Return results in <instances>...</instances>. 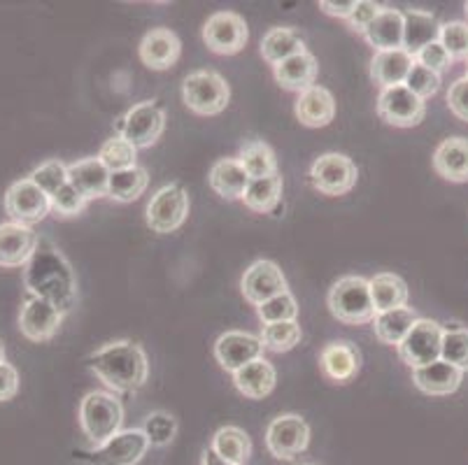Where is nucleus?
<instances>
[{
    "instance_id": "6ab92c4d",
    "label": "nucleus",
    "mask_w": 468,
    "mask_h": 465,
    "mask_svg": "<svg viewBox=\"0 0 468 465\" xmlns=\"http://www.w3.org/2000/svg\"><path fill=\"white\" fill-rule=\"evenodd\" d=\"M140 61L150 70H168L177 63L182 54L180 37L170 28H152L140 40Z\"/></svg>"
},
{
    "instance_id": "f8f14e48",
    "label": "nucleus",
    "mask_w": 468,
    "mask_h": 465,
    "mask_svg": "<svg viewBox=\"0 0 468 465\" xmlns=\"http://www.w3.org/2000/svg\"><path fill=\"white\" fill-rule=\"evenodd\" d=\"M203 40H206L207 49L215 51V54L233 57L248 45V21L236 12H215L203 26Z\"/></svg>"
},
{
    "instance_id": "37998d69",
    "label": "nucleus",
    "mask_w": 468,
    "mask_h": 465,
    "mask_svg": "<svg viewBox=\"0 0 468 465\" xmlns=\"http://www.w3.org/2000/svg\"><path fill=\"white\" fill-rule=\"evenodd\" d=\"M452 61H468V21H448L441 24V37H438Z\"/></svg>"
},
{
    "instance_id": "3c124183",
    "label": "nucleus",
    "mask_w": 468,
    "mask_h": 465,
    "mask_svg": "<svg viewBox=\"0 0 468 465\" xmlns=\"http://www.w3.org/2000/svg\"><path fill=\"white\" fill-rule=\"evenodd\" d=\"M16 391H19V373L15 365L3 361L0 364V403L15 398Z\"/></svg>"
},
{
    "instance_id": "79ce46f5",
    "label": "nucleus",
    "mask_w": 468,
    "mask_h": 465,
    "mask_svg": "<svg viewBox=\"0 0 468 465\" xmlns=\"http://www.w3.org/2000/svg\"><path fill=\"white\" fill-rule=\"evenodd\" d=\"M257 314L263 323L296 322V317H299V305H296V298L287 291L282 296H275L263 302V305H259Z\"/></svg>"
},
{
    "instance_id": "09e8293b",
    "label": "nucleus",
    "mask_w": 468,
    "mask_h": 465,
    "mask_svg": "<svg viewBox=\"0 0 468 465\" xmlns=\"http://www.w3.org/2000/svg\"><path fill=\"white\" fill-rule=\"evenodd\" d=\"M382 10H385V5H378V3H373V0H356L355 10H352V15L347 16V24H350L352 31L364 36L366 28L378 19V15H380Z\"/></svg>"
},
{
    "instance_id": "49530a36",
    "label": "nucleus",
    "mask_w": 468,
    "mask_h": 465,
    "mask_svg": "<svg viewBox=\"0 0 468 465\" xmlns=\"http://www.w3.org/2000/svg\"><path fill=\"white\" fill-rule=\"evenodd\" d=\"M89 200L75 186L66 185L52 196V212L57 217H78L87 207Z\"/></svg>"
},
{
    "instance_id": "6e6d98bb",
    "label": "nucleus",
    "mask_w": 468,
    "mask_h": 465,
    "mask_svg": "<svg viewBox=\"0 0 468 465\" xmlns=\"http://www.w3.org/2000/svg\"><path fill=\"white\" fill-rule=\"evenodd\" d=\"M463 12H466V16H468V3H463Z\"/></svg>"
},
{
    "instance_id": "72a5a7b5",
    "label": "nucleus",
    "mask_w": 468,
    "mask_h": 465,
    "mask_svg": "<svg viewBox=\"0 0 468 465\" xmlns=\"http://www.w3.org/2000/svg\"><path fill=\"white\" fill-rule=\"evenodd\" d=\"M371 281V296L376 312H389L399 307H408V287L406 281L394 272H380Z\"/></svg>"
},
{
    "instance_id": "4c0bfd02",
    "label": "nucleus",
    "mask_w": 468,
    "mask_h": 465,
    "mask_svg": "<svg viewBox=\"0 0 468 465\" xmlns=\"http://www.w3.org/2000/svg\"><path fill=\"white\" fill-rule=\"evenodd\" d=\"M259 338H261L263 349H266V352L284 354L301 343V338H303V331H301V326L296 322L263 323L261 333H259Z\"/></svg>"
},
{
    "instance_id": "9b49d317",
    "label": "nucleus",
    "mask_w": 468,
    "mask_h": 465,
    "mask_svg": "<svg viewBox=\"0 0 468 465\" xmlns=\"http://www.w3.org/2000/svg\"><path fill=\"white\" fill-rule=\"evenodd\" d=\"M310 445V426L299 415L275 417L266 428V447L278 460H292Z\"/></svg>"
},
{
    "instance_id": "603ef678",
    "label": "nucleus",
    "mask_w": 468,
    "mask_h": 465,
    "mask_svg": "<svg viewBox=\"0 0 468 465\" xmlns=\"http://www.w3.org/2000/svg\"><path fill=\"white\" fill-rule=\"evenodd\" d=\"M355 5H356V0H345V3H335V0H322V3H319V7H322L326 15L338 16V19H345V21H347V16L352 15Z\"/></svg>"
},
{
    "instance_id": "0eeeda50",
    "label": "nucleus",
    "mask_w": 468,
    "mask_h": 465,
    "mask_svg": "<svg viewBox=\"0 0 468 465\" xmlns=\"http://www.w3.org/2000/svg\"><path fill=\"white\" fill-rule=\"evenodd\" d=\"M150 449V440L143 428L119 430L105 445L93 451H80L78 459L87 465H138Z\"/></svg>"
},
{
    "instance_id": "2f4dec72",
    "label": "nucleus",
    "mask_w": 468,
    "mask_h": 465,
    "mask_svg": "<svg viewBox=\"0 0 468 465\" xmlns=\"http://www.w3.org/2000/svg\"><path fill=\"white\" fill-rule=\"evenodd\" d=\"M417 312L412 307H399V310H389V312H380L373 319V331H376V338L382 344H399L403 343L410 328L415 326Z\"/></svg>"
},
{
    "instance_id": "ddd939ff",
    "label": "nucleus",
    "mask_w": 468,
    "mask_h": 465,
    "mask_svg": "<svg viewBox=\"0 0 468 465\" xmlns=\"http://www.w3.org/2000/svg\"><path fill=\"white\" fill-rule=\"evenodd\" d=\"M5 212L15 224L28 226L40 224L49 212H52V198L31 182V179H19L7 189L5 194Z\"/></svg>"
},
{
    "instance_id": "a878e982",
    "label": "nucleus",
    "mask_w": 468,
    "mask_h": 465,
    "mask_svg": "<svg viewBox=\"0 0 468 465\" xmlns=\"http://www.w3.org/2000/svg\"><path fill=\"white\" fill-rule=\"evenodd\" d=\"M275 382H278V373H275L273 364L266 358H257L238 373H233V384L245 398L261 400L266 396L273 394Z\"/></svg>"
},
{
    "instance_id": "a18cd8bd",
    "label": "nucleus",
    "mask_w": 468,
    "mask_h": 465,
    "mask_svg": "<svg viewBox=\"0 0 468 465\" xmlns=\"http://www.w3.org/2000/svg\"><path fill=\"white\" fill-rule=\"evenodd\" d=\"M406 87L410 89L417 98L427 100V98L436 96L438 89H441V75H436V72H431L429 68L415 63L406 79Z\"/></svg>"
},
{
    "instance_id": "bb28decb",
    "label": "nucleus",
    "mask_w": 468,
    "mask_h": 465,
    "mask_svg": "<svg viewBox=\"0 0 468 465\" xmlns=\"http://www.w3.org/2000/svg\"><path fill=\"white\" fill-rule=\"evenodd\" d=\"M403 49L417 57L431 42L441 37V24L436 16L427 10H406L403 12Z\"/></svg>"
},
{
    "instance_id": "c9c22d12",
    "label": "nucleus",
    "mask_w": 468,
    "mask_h": 465,
    "mask_svg": "<svg viewBox=\"0 0 468 465\" xmlns=\"http://www.w3.org/2000/svg\"><path fill=\"white\" fill-rule=\"evenodd\" d=\"M147 185H150V174L140 165L119 170V173H110L108 198L117 200V203H133V200H138L144 194Z\"/></svg>"
},
{
    "instance_id": "864d4df0",
    "label": "nucleus",
    "mask_w": 468,
    "mask_h": 465,
    "mask_svg": "<svg viewBox=\"0 0 468 465\" xmlns=\"http://www.w3.org/2000/svg\"><path fill=\"white\" fill-rule=\"evenodd\" d=\"M201 465H233V463H229V460H224L221 456H217L215 451L207 447V449L203 451V463Z\"/></svg>"
},
{
    "instance_id": "39448f33",
    "label": "nucleus",
    "mask_w": 468,
    "mask_h": 465,
    "mask_svg": "<svg viewBox=\"0 0 468 465\" xmlns=\"http://www.w3.org/2000/svg\"><path fill=\"white\" fill-rule=\"evenodd\" d=\"M182 98L194 114L215 117V114H221L227 110L229 100H231V89L219 72L196 70L185 77Z\"/></svg>"
},
{
    "instance_id": "7c9ffc66",
    "label": "nucleus",
    "mask_w": 468,
    "mask_h": 465,
    "mask_svg": "<svg viewBox=\"0 0 468 465\" xmlns=\"http://www.w3.org/2000/svg\"><path fill=\"white\" fill-rule=\"evenodd\" d=\"M303 51H308L303 37L292 28H271L261 40V57L273 68L287 58L299 57Z\"/></svg>"
},
{
    "instance_id": "6e6552de",
    "label": "nucleus",
    "mask_w": 468,
    "mask_h": 465,
    "mask_svg": "<svg viewBox=\"0 0 468 465\" xmlns=\"http://www.w3.org/2000/svg\"><path fill=\"white\" fill-rule=\"evenodd\" d=\"M359 170L345 153H322L310 168V185L322 196H345L356 185Z\"/></svg>"
},
{
    "instance_id": "423d86ee",
    "label": "nucleus",
    "mask_w": 468,
    "mask_h": 465,
    "mask_svg": "<svg viewBox=\"0 0 468 465\" xmlns=\"http://www.w3.org/2000/svg\"><path fill=\"white\" fill-rule=\"evenodd\" d=\"M119 138L133 144L135 149H147L165 131V112L156 100H143L114 122Z\"/></svg>"
},
{
    "instance_id": "4468645a",
    "label": "nucleus",
    "mask_w": 468,
    "mask_h": 465,
    "mask_svg": "<svg viewBox=\"0 0 468 465\" xmlns=\"http://www.w3.org/2000/svg\"><path fill=\"white\" fill-rule=\"evenodd\" d=\"M378 114L389 126L412 128L417 123H422L424 114H427V105L406 84H401V87L382 89L380 96H378Z\"/></svg>"
},
{
    "instance_id": "f3484780",
    "label": "nucleus",
    "mask_w": 468,
    "mask_h": 465,
    "mask_svg": "<svg viewBox=\"0 0 468 465\" xmlns=\"http://www.w3.org/2000/svg\"><path fill=\"white\" fill-rule=\"evenodd\" d=\"M263 343L259 335L242 331H227L221 333L215 343V358L217 364L227 373H238L240 368H245L248 364L263 358Z\"/></svg>"
},
{
    "instance_id": "4be33fe9",
    "label": "nucleus",
    "mask_w": 468,
    "mask_h": 465,
    "mask_svg": "<svg viewBox=\"0 0 468 465\" xmlns=\"http://www.w3.org/2000/svg\"><path fill=\"white\" fill-rule=\"evenodd\" d=\"M110 170L98 156L82 159L78 164L68 165V185L75 186L87 200L105 198L108 196Z\"/></svg>"
},
{
    "instance_id": "9d476101",
    "label": "nucleus",
    "mask_w": 468,
    "mask_h": 465,
    "mask_svg": "<svg viewBox=\"0 0 468 465\" xmlns=\"http://www.w3.org/2000/svg\"><path fill=\"white\" fill-rule=\"evenodd\" d=\"M442 331H445V326H441L433 319H417L415 326L397 347L399 358L412 370L438 361L442 349Z\"/></svg>"
},
{
    "instance_id": "de8ad7c7",
    "label": "nucleus",
    "mask_w": 468,
    "mask_h": 465,
    "mask_svg": "<svg viewBox=\"0 0 468 465\" xmlns=\"http://www.w3.org/2000/svg\"><path fill=\"white\" fill-rule=\"evenodd\" d=\"M415 63H420V66L429 68L431 72L441 75V72H445L452 66V57H450L448 49H445L441 42H431V45H427L420 54H417Z\"/></svg>"
},
{
    "instance_id": "f704fd0d",
    "label": "nucleus",
    "mask_w": 468,
    "mask_h": 465,
    "mask_svg": "<svg viewBox=\"0 0 468 465\" xmlns=\"http://www.w3.org/2000/svg\"><path fill=\"white\" fill-rule=\"evenodd\" d=\"M280 198H282V177H280V173H275L271 177L250 179L242 203L252 212L268 215V212H273L278 207Z\"/></svg>"
},
{
    "instance_id": "7ed1b4c3",
    "label": "nucleus",
    "mask_w": 468,
    "mask_h": 465,
    "mask_svg": "<svg viewBox=\"0 0 468 465\" xmlns=\"http://www.w3.org/2000/svg\"><path fill=\"white\" fill-rule=\"evenodd\" d=\"M122 424H124V407L114 394L91 391L80 403V426L91 445H105L122 430Z\"/></svg>"
},
{
    "instance_id": "dca6fc26",
    "label": "nucleus",
    "mask_w": 468,
    "mask_h": 465,
    "mask_svg": "<svg viewBox=\"0 0 468 465\" xmlns=\"http://www.w3.org/2000/svg\"><path fill=\"white\" fill-rule=\"evenodd\" d=\"M63 322V312L57 305H52L45 298L28 296L21 305L19 312V331L21 335L31 343H47L58 333Z\"/></svg>"
},
{
    "instance_id": "2eb2a0df",
    "label": "nucleus",
    "mask_w": 468,
    "mask_h": 465,
    "mask_svg": "<svg viewBox=\"0 0 468 465\" xmlns=\"http://www.w3.org/2000/svg\"><path fill=\"white\" fill-rule=\"evenodd\" d=\"M240 291L250 305L259 307L271 298L287 293L289 287L278 263L261 259L245 270L240 280Z\"/></svg>"
},
{
    "instance_id": "a19ab883",
    "label": "nucleus",
    "mask_w": 468,
    "mask_h": 465,
    "mask_svg": "<svg viewBox=\"0 0 468 465\" xmlns=\"http://www.w3.org/2000/svg\"><path fill=\"white\" fill-rule=\"evenodd\" d=\"M143 433L147 435L152 447H168L177 435V419L164 409L152 412L143 424Z\"/></svg>"
},
{
    "instance_id": "5701e85b",
    "label": "nucleus",
    "mask_w": 468,
    "mask_h": 465,
    "mask_svg": "<svg viewBox=\"0 0 468 465\" xmlns=\"http://www.w3.org/2000/svg\"><path fill=\"white\" fill-rule=\"evenodd\" d=\"M293 112H296V119L308 128L329 126L335 117L334 93L329 89L314 84L308 91L299 93V100L293 105Z\"/></svg>"
},
{
    "instance_id": "473e14b6",
    "label": "nucleus",
    "mask_w": 468,
    "mask_h": 465,
    "mask_svg": "<svg viewBox=\"0 0 468 465\" xmlns=\"http://www.w3.org/2000/svg\"><path fill=\"white\" fill-rule=\"evenodd\" d=\"M210 449L215 451L217 456H221L224 460L233 465H248L250 456H252V440L250 435L245 433L238 426H224L215 433L212 438Z\"/></svg>"
},
{
    "instance_id": "e433bc0d",
    "label": "nucleus",
    "mask_w": 468,
    "mask_h": 465,
    "mask_svg": "<svg viewBox=\"0 0 468 465\" xmlns=\"http://www.w3.org/2000/svg\"><path fill=\"white\" fill-rule=\"evenodd\" d=\"M238 161L245 168V173L250 174V179L271 177V174L278 173V159H275L273 149L261 143V140H248L242 144Z\"/></svg>"
},
{
    "instance_id": "8fccbe9b",
    "label": "nucleus",
    "mask_w": 468,
    "mask_h": 465,
    "mask_svg": "<svg viewBox=\"0 0 468 465\" xmlns=\"http://www.w3.org/2000/svg\"><path fill=\"white\" fill-rule=\"evenodd\" d=\"M448 108L454 117L468 123V77H462L450 87Z\"/></svg>"
},
{
    "instance_id": "aec40b11",
    "label": "nucleus",
    "mask_w": 468,
    "mask_h": 465,
    "mask_svg": "<svg viewBox=\"0 0 468 465\" xmlns=\"http://www.w3.org/2000/svg\"><path fill=\"white\" fill-rule=\"evenodd\" d=\"M319 365H322V373L335 384L350 382L352 377H356L361 368V354L347 340H335L329 343L322 354H319Z\"/></svg>"
},
{
    "instance_id": "c85d7f7f",
    "label": "nucleus",
    "mask_w": 468,
    "mask_h": 465,
    "mask_svg": "<svg viewBox=\"0 0 468 465\" xmlns=\"http://www.w3.org/2000/svg\"><path fill=\"white\" fill-rule=\"evenodd\" d=\"M207 182H210V189L217 196L227 200H242L245 189L250 185V174L245 173V168L240 165V161L236 159H219L210 168L207 174Z\"/></svg>"
},
{
    "instance_id": "c03bdc74",
    "label": "nucleus",
    "mask_w": 468,
    "mask_h": 465,
    "mask_svg": "<svg viewBox=\"0 0 468 465\" xmlns=\"http://www.w3.org/2000/svg\"><path fill=\"white\" fill-rule=\"evenodd\" d=\"M28 179L52 198L58 189L68 185V165L61 161H47V164L37 165Z\"/></svg>"
},
{
    "instance_id": "4d7b16f0",
    "label": "nucleus",
    "mask_w": 468,
    "mask_h": 465,
    "mask_svg": "<svg viewBox=\"0 0 468 465\" xmlns=\"http://www.w3.org/2000/svg\"><path fill=\"white\" fill-rule=\"evenodd\" d=\"M466 77H468V61H466Z\"/></svg>"
},
{
    "instance_id": "c756f323",
    "label": "nucleus",
    "mask_w": 468,
    "mask_h": 465,
    "mask_svg": "<svg viewBox=\"0 0 468 465\" xmlns=\"http://www.w3.org/2000/svg\"><path fill=\"white\" fill-rule=\"evenodd\" d=\"M403 12L394 7H385L378 19L366 28V42L376 51L403 49Z\"/></svg>"
},
{
    "instance_id": "20e7f679",
    "label": "nucleus",
    "mask_w": 468,
    "mask_h": 465,
    "mask_svg": "<svg viewBox=\"0 0 468 465\" xmlns=\"http://www.w3.org/2000/svg\"><path fill=\"white\" fill-rule=\"evenodd\" d=\"M329 310L338 322L368 323L376 319V305L371 296V281L364 277H340L329 291Z\"/></svg>"
},
{
    "instance_id": "412c9836",
    "label": "nucleus",
    "mask_w": 468,
    "mask_h": 465,
    "mask_svg": "<svg viewBox=\"0 0 468 465\" xmlns=\"http://www.w3.org/2000/svg\"><path fill=\"white\" fill-rule=\"evenodd\" d=\"M463 373L452 364H445L442 358L433 364L412 370V382L427 396H450L462 386Z\"/></svg>"
},
{
    "instance_id": "a211bd4d",
    "label": "nucleus",
    "mask_w": 468,
    "mask_h": 465,
    "mask_svg": "<svg viewBox=\"0 0 468 465\" xmlns=\"http://www.w3.org/2000/svg\"><path fill=\"white\" fill-rule=\"evenodd\" d=\"M37 233L28 226L0 224V268H21L31 261L37 249Z\"/></svg>"
},
{
    "instance_id": "b1692460",
    "label": "nucleus",
    "mask_w": 468,
    "mask_h": 465,
    "mask_svg": "<svg viewBox=\"0 0 468 465\" xmlns=\"http://www.w3.org/2000/svg\"><path fill=\"white\" fill-rule=\"evenodd\" d=\"M433 170L442 179L452 185L468 182V140L466 138H448L442 140L433 152Z\"/></svg>"
},
{
    "instance_id": "1a4fd4ad",
    "label": "nucleus",
    "mask_w": 468,
    "mask_h": 465,
    "mask_svg": "<svg viewBox=\"0 0 468 465\" xmlns=\"http://www.w3.org/2000/svg\"><path fill=\"white\" fill-rule=\"evenodd\" d=\"M189 194L185 191V186H161L147 205V226L161 236L176 233L189 217Z\"/></svg>"
},
{
    "instance_id": "5fc2aeb1",
    "label": "nucleus",
    "mask_w": 468,
    "mask_h": 465,
    "mask_svg": "<svg viewBox=\"0 0 468 465\" xmlns=\"http://www.w3.org/2000/svg\"><path fill=\"white\" fill-rule=\"evenodd\" d=\"M5 361V344H3V340H0V364Z\"/></svg>"
},
{
    "instance_id": "f257e3e1",
    "label": "nucleus",
    "mask_w": 468,
    "mask_h": 465,
    "mask_svg": "<svg viewBox=\"0 0 468 465\" xmlns=\"http://www.w3.org/2000/svg\"><path fill=\"white\" fill-rule=\"evenodd\" d=\"M24 284L28 293L45 298L57 305L63 314L70 312L78 302V277L68 263L66 256L57 249L49 240L37 242L36 254L27 263Z\"/></svg>"
},
{
    "instance_id": "f03ea898",
    "label": "nucleus",
    "mask_w": 468,
    "mask_h": 465,
    "mask_svg": "<svg viewBox=\"0 0 468 465\" xmlns=\"http://www.w3.org/2000/svg\"><path fill=\"white\" fill-rule=\"evenodd\" d=\"M87 365L114 394H133L147 382L150 375L147 354L131 340H114L103 344L87 358Z\"/></svg>"
},
{
    "instance_id": "cd10ccee",
    "label": "nucleus",
    "mask_w": 468,
    "mask_h": 465,
    "mask_svg": "<svg viewBox=\"0 0 468 465\" xmlns=\"http://www.w3.org/2000/svg\"><path fill=\"white\" fill-rule=\"evenodd\" d=\"M317 58L310 54V51H303L299 57L287 58L284 63L273 68V75L278 79V84L287 91H308V89L314 87V79H317Z\"/></svg>"
},
{
    "instance_id": "393cba45",
    "label": "nucleus",
    "mask_w": 468,
    "mask_h": 465,
    "mask_svg": "<svg viewBox=\"0 0 468 465\" xmlns=\"http://www.w3.org/2000/svg\"><path fill=\"white\" fill-rule=\"evenodd\" d=\"M412 66H415V57L408 54L406 49L376 51V57L371 61L373 82L380 84L382 89L401 87V84H406Z\"/></svg>"
},
{
    "instance_id": "ea45409f",
    "label": "nucleus",
    "mask_w": 468,
    "mask_h": 465,
    "mask_svg": "<svg viewBox=\"0 0 468 465\" xmlns=\"http://www.w3.org/2000/svg\"><path fill=\"white\" fill-rule=\"evenodd\" d=\"M98 159L103 161V165L110 173H119V170L135 168V165H138L135 164V161H138V149L131 143H126L124 138L114 135V138H110L108 143L101 147Z\"/></svg>"
},
{
    "instance_id": "58836bf2",
    "label": "nucleus",
    "mask_w": 468,
    "mask_h": 465,
    "mask_svg": "<svg viewBox=\"0 0 468 465\" xmlns=\"http://www.w3.org/2000/svg\"><path fill=\"white\" fill-rule=\"evenodd\" d=\"M441 358L445 364H452L454 368H459L462 373L468 370V331L466 328L457 326H445L442 331V349Z\"/></svg>"
}]
</instances>
